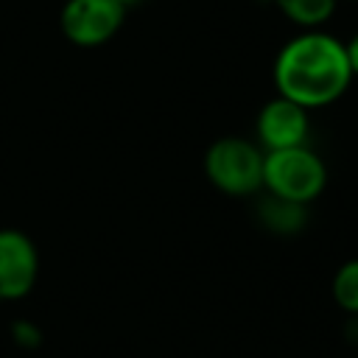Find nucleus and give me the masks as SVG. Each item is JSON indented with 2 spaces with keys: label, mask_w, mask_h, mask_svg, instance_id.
Returning a JSON list of instances; mask_svg holds the SVG:
<instances>
[{
  "label": "nucleus",
  "mask_w": 358,
  "mask_h": 358,
  "mask_svg": "<svg viewBox=\"0 0 358 358\" xmlns=\"http://www.w3.org/2000/svg\"><path fill=\"white\" fill-rule=\"evenodd\" d=\"M352 78L355 76L350 70L344 42L319 28L288 39L274 59L277 95L291 98L305 109H319L338 101Z\"/></svg>",
  "instance_id": "f257e3e1"
},
{
  "label": "nucleus",
  "mask_w": 358,
  "mask_h": 358,
  "mask_svg": "<svg viewBox=\"0 0 358 358\" xmlns=\"http://www.w3.org/2000/svg\"><path fill=\"white\" fill-rule=\"evenodd\" d=\"M327 185V168L316 151L305 145L263 151V190L288 201L310 204Z\"/></svg>",
  "instance_id": "f03ea898"
},
{
  "label": "nucleus",
  "mask_w": 358,
  "mask_h": 358,
  "mask_svg": "<svg viewBox=\"0 0 358 358\" xmlns=\"http://www.w3.org/2000/svg\"><path fill=\"white\" fill-rule=\"evenodd\" d=\"M204 176L227 196L263 190V148L243 137H221L204 151Z\"/></svg>",
  "instance_id": "7ed1b4c3"
},
{
  "label": "nucleus",
  "mask_w": 358,
  "mask_h": 358,
  "mask_svg": "<svg viewBox=\"0 0 358 358\" xmlns=\"http://www.w3.org/2000/svg\"><path fill=\"white\" fill-rule=\"evenodd\" d=\"M126 8L115 0H67L59 14V28L78 48L106 45L123 25Z\"/></svg>",
  "instance_id": "20e7f679"
},
{
  "label": "nucleus",
  "mask_w": 358,
  "mask_h": 358,
  "mask_svg": "<svg viewBox=\"0 0 358 358\" xmlns=\"http://www.w3.org/2000/svg\"><path fill=\"white\" fill-rule=\"evenodd\" d=\"M39 277L36 243L20 229H0V302L22 299L34 291Z\"/></svg>",
  "instance_id": "39448f33"
},
{
  "label": "nucleus",
  "mask_w": 358,
  "mask_h": 358,
  "mask_svg": "<svg viewBox=\"0 0 358 358\" xmlns=\"http://www.w3.org/2000/svg\"><path fill=\"white\" fill-rule=\"evenodd\" d=\"M310 109L299 106L291 98H271L268 103H263V109L257 112V140L263 151H277V148H294V145H305L308 143V131H310Z\"/></svg>",
  "instance_id": "423d86ee"
},
{
  "label": "nucleus",
  "mask_w": 358,
  "mask_h": 358,
  "mask_svg": "<svg viewBox=\"0 0 358 358\" xmlns=\"http://www.w3.org/2000/svg\"><path fill=\"white\" fill-rule=\"evenodd\" d=\"M257 218L274 235H296L308 221V204L288 201V199L266 193L257 201Z\"/></svg>",
  "instance_id": "0eeeda50"
},
{
  "label": "nucleus",
  "mask_w": 358,
  "mask_h": 358,
  "mask_svg": "<svg viewBox=\"0 0 358 358\" xmlns=\"http://www.w3.org/2000/svg\"><path fill=\"white\" fill-rule=\"evenodd\" d=\"M338 0H274V6L280 8V14L285 20H291L294 25H299L302 31L319 28L322 22H327L336 11Z\"/></svg>",
  "instance_id": "6e6552de"
},
{
  "label": "nucleus",
  "mask_w": 358,
  "mask_h": 358,
  "mask_svg": "<svg viewBox=\"0 0 358 358\" xmlns=\"http://www.w3.org/2000/svg\"><path fill=\"white\" fill-rule=\"evenodd\" d=\"M333 299L336 305L350 313L358 316V257L341 263L333 274Z\"/></svg>",
  "instance_id": "1a4fd4ad"
},
{
  "label": "nucleus",
  "mask_w": 358,
  "mask_h": 358,
  "mask_svg": "<svg viewBox=\"0 0 358 358\" xmlns=\"http://www.w3.org/2000/svg\"><path fill=\"white\" fill-rule=\"evenodd\" d=\"M11 338H14L22 350H36V347L42 344V330H39L34 322H28V319H17L14 327H11Z\"/></svg>",
  "instance_id": "9d476101"
},
{
  "label": "nucleus",
  "mask_w": 358,
  "mask_h": 358,
  "mask_svg": "<svg viewBox=\"0 0 358 358\" xmlns=\"http://www.w3.org/2000/svg\"><path fill=\"white\" fill-rule=\"evenodd\" d=\"M344 50H347V62H350L352 76H358V31L350 36V42H344Z\"/></svg>",
  "instance_id": "9b49d317"
},
{
  "label": "nucleus",
  "mask_w": 358,
  "mask_h": 358,
  "mask_svg": "<svg viewBox=\"0 0 358 358\" xmlns=\"http://www.w3.org/2000/svg\"><path fill=\"white\" fill-rule=\"evenodd\" d=\"M115 3H120V6L126 8V6H131V3H137V0H115Z\"/></svg>",
  "instance_id": "f8f14e48"
}]
</instances>
